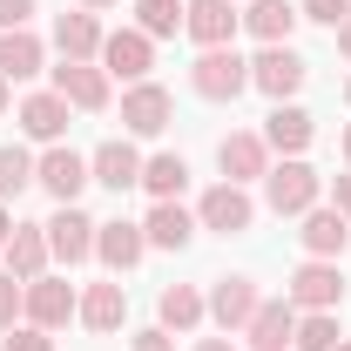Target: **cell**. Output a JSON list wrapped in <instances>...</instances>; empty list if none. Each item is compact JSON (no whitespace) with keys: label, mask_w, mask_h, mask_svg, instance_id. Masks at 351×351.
Segmentation results:
<instances>
[{"label":"cell","mask_w":351,"mask_h":351,"mask_svg":"<svg viewBox=\"0 0 351 351\" xmlns=\"http://www.w3.org/2000/svg\"><path fill=\"white\" fill-rule=\"evenodd\" d=\"M27 182H34V156H27L21 142H7V149H0V203H14Z\"/></svg>","instance_id":"4dcf8cb0"},{"label":"cell","mask_w":351,"mask_h":351,"mask_svg":"<svg viewBox=\"0 0 351 351\" xmlns=\"http://www.w3.org/2000/svg\"><path fill=\"white\" fill-rule=\"evenodd\" d=\"M7 270H14L21 284L47 277V223H14V237H7Z\"/></svg>","instance_id":"ac0fdd59"},{"label":"cell","mask_w":351,"mask_h":351,"mask_svg":"<svg viewBox=\"0 0 351 351\" xmlns=\"http://www.w3.org/2000/svg\"><path fill=\"white\" fill-rule=\"evenodd\" d=\"M304 54H298V47L284 41V47H263L257 61H250V88H263V95H270V101H291V95H298V88H304Z\"/></svg>","instance_id":"277c9868"},{"label":"cell","mask_w":351,"mask_h":351,"mask_svg":"<svg viewBox=\"0 0 351 351\" xmlns=\"http://www.w3.org/2000/svg\"><path fill=\"white\" fill-rule=\"evenodd\" d=\"M243 338L257 351H284L298 338V304H291V298H263V304L250 311V324H243Z\"/></svg>","instance_id":"5bb4252c"},{"label":"cell","mask_w":351,"mask_h":351,"mask_svg":"<svg viewBox=\"0 0 351 351\" xmlns=\"http://www.w3.org/2000/svg\"><path fill=\"white\" fill-rule=\"evenodd\" d=\"M304 21H324V27H345L351 21V0H298Z\"/></svg>","instance_id":"d6a6232c"},{"label":"cell","mask_w":351,"mask_h":351,"mask_svg":"<svg viewBox=\"0 0 351 351\" xmlns=\"http://www.w3.org/2000/svg\"><path fill=\"white\" fill-rule=\"evenodd\" d=\"M189 88H196L203 101H237V95L250 88V61H243L237 47H203L196 68H189Z\"/></svg>","instance_id":"7a4b0ae2"},{"label":"cell","mask_w":351,"mask_h":351,"mask_svg":"<svg viewBox=\"0 0 351 351\" xmlns=\"http://www.w3.org/2000/svg\"><path fill=\"white\" fill-rule=\"evenodd\" d=\"M311 135H317V122H311L298 101H277V108H270V122H263V142H270L277 156H304Z\"/></svg>","instance_id":"2e32d148"},{"label":"cell","mask_w":351,"mask_h":351,"mask_svg":"<svg viewBox=\"0 0 351 351\" xmlns=\"http://www.w3.org/2000/svg\"><path fill=\"white\" fill-rule=\"evenodd\" d=\"M82 317L88 331H122V317H129V291L122 284H88V298H82Z\"/></svg>","instance_id":"603a6c76"},{"label":"cell","mask_w":351,"mask_h":351,"mask_svg":"<svg viewBox=\"0 0 351 351\" xmlns=\"http://www.w3.org/2000/svg\"><path fill=\"white\" fill-rule=\"evenodd\" d=\"M54 95H61L68 108H88V115H95V108H108V75H101L95 61H61V68H54Z\"/></svg>","instance_id":"4fadbf2b"},{"label":"cell","mask_w":351,"mask_h":351,"mask_svg":"<svg viewBox=\"0 0 351 351\" xmlns=\"http://www.w3.org/2000/svg\"><path fill=\"white\" fill-rule=\"evenodd\" d=\"M345 162H351V129H345Z\"/></svg>","instance_id":"7bdbcfd3"},{"label":"cell","mask_w":351,"mask_h":351,"mask_svg":"<svg viewBox=\"0 0 351 351\" xmlns=\"http://www.w3.org/2000/svg\"><path fill=\"white\" fill-rule=\"evenodd\" d=\"M182 14H189V0H135V27H142L149 41L182 34Z\"/></svg>","instance_id":"f1b7e54d"},{"label":"cell","mask_w":351,"mask_h":351,"mask_svg":"<svg viewBox=\"0 0 351 351\" xmlns=\"http://www.w3.org/2000/svg\"><path fill=\"white\" fill-rule=\"evenodd\" d=\"M237 27H243L237 0H189V14H182V34H189L196 47H230Z\"/></svg>","instance_id":"ba28073f"},{"label":"cell","mask_w":351,"mask_h":351,"mask_svg":"<svg viewBox=\"0 0 351 351\" xmlns=\"http://www.w3.org/2000/svg\"><path fill=\"white\" fill-rule=\"evenodd\" d=\"M142 189H149L156 203H176V196L189 189V162H182V156H149V162H142Z\"/></svg>","instance_id":"83f0119b"},{"label":"cell","mask_w":351,"mask_h":351,"mask_svg":"<svg viewBox=\"0 0 351 351\" xmlns=\"http://www.w3.org/2000/svg\"><path fill=\"white\" fill-rule=\"evenodd\" d=\"M142 250H149L142 223H101V230H95V257L108 263L115 277H122V270H135V263H142Z\"/></svg>","instance_id":"e0dca14e"},{"label":"cell","mask_w":351,"mask_h":351,"mask_svg":"<svg viewBox=\"0 0 351 351\" xmlns=\"http://www.w3.org/2000/svg\"><path fill=\"white\" fill-rule=\"evenodd\" d=\"M0 351H54V338L27 324V331H7V338H0Z\"/></svg>","instance_id":"836d02e7"},{"label":"cell","mask_w":351,"mask_h":351,"mask_svg":"<svg viewBox=\"0 0 351 351\" xmlns=\"http://www.w3.org/2000/svg\"><path fill=\"white\" fill-rule=\"evenodd\" d=\"M196 223H203V230H217V237H237V230H250V223H257V203H250V189H243V182H217V189H203Z\"/></svg>","instance_id":"3957f363"},{"label":"cell","mask_w":351,"mask_h":351,"mask_svg":"<svg viewBox=\"0 0 351 351\" xmlns=\"http://www.w3.org/2000/svg\"><path fill=\"white\" fill-rule=\"evenodd\" d=\"M101 75H122V82H142L149 75V61H156V41L142 34V27H122V34H108L101 41Z\"/></svg>","instance_id":"8fae6325"},{"label":"cell","mask_w":351,"mask_h":351,"mask_svg":"<svg viewBox=\"0 0 351 351\" xmlns=\"http://www.w3.org/2000/svg\"><path fill=\"white\" fill-rule=\"evenodd\" d=\"M41 61H47V47L27 34V27H7L0 34V75L7 82H27V75H41Z\"/></svg>","instance_id":"d4e9b609"},{"label":"cell","mask_w":351,"mask_h":351,"mask_svg":"<svg viewBox=\"0 0 351 351\" xmlns=\"http://www.w3.org/2000/svg\"><path fill=\"white\" fill-rule=\"evenodd\" d=\"M331 210L351 223V176H338V182H331Z\"/></svg>","instance_id":"8d00e7d4"},{"label":"cell","mask_w":351,"mask_h":351,"mask_svg":"<svg viewBox=\"0 0 351 351\" xmlns=\"http://www.w3.org/2000/svg\"><path fill=\"white\" fill-rule=\"evenodd\" d=\"M7 88H14V82H7V75H0V115H7Z\"/></svg>","instance_id":"b9f144b4"},{"label":"cell","mask_w":351,"mask_h":351,"mask_svg":"<svg viewBox=\"0 0 351 351\" xmlns=\"http://www.w3.org/2000/svg\"><path fill=\"white\" fill-rule=\"evenodd\" d=\"M257 304H263V298H257V284H250V277H223L217 291H210V317H217L230 338L250 324V311H257Z\"/></svg>","instance_id":"d6986e66"},{"label":"cell","mask_w":351,"mask_h":351,"mask_svg":"<svg viewBox=\"0 0 351 351\" xmlns=\"http://www.w3.org/2000/svg\"><path fill=\"white\" fill-rule=\"evenodd\" d=\"M196 351H237V345H230V331H223V338H203Z\"/></svg>","instance_id":"74e56055"},{"label":"cell","mask_w":351,"mask_h":351,"mask_svg":"<svg viewBox=\"0 0 351 351\" xmlns=\"http://www.w3.org/2000/svg\"><path fill=\"white\" fill-rule=\"evenodd\" d=\"M317 196H324V176L311 169L304 156H284V162L263 169V203L277 217H304V210H317Z\"/></svg>","instance_id":"6da1fadb"},{"label":"cell","mask_w":351,"mask_h":351,"mask_svg":"<svg viewBox=\"0 0 351 351\" xmlns=\"http://www.w3.org/2000/svg\"><path fill=\"white\" fill-rule=\"evenodd\" d=\"M34 7H41V0H0V34H7V27H27Z\"/></svg>","instance_id":"e575fe53"},{"label":"cell","mask_w":351,"mask_h":351,"mask_svg":"<svg viewBox=\"0 0 351 351\" xmlns=\"http://www.w3.org/2000/svg\"><path fill=\"white\" fill-rule=\"evenodd\" d=\"M14 317H27V284L14 270H0V331H14Z\"/></svg>","instance_id":"1f68e13d"},{"label":"cell","mask_w":351,"mask_h":351,"mask_svg":"<svg viewBox=\"0 0 351 351\" xmlns=\"http://www.w3.org/2000/svg\"><path fill=\"white\" fill-rule=\"evenodd\" d=\"M88 176H95L101 189H115V196L135 189V182H142V156H135V142H101V149L88 156Z\"/></svg>","instance_id":"9a60e30c"},{"label":"cell","mask_w":351,"mask_h":351,"mask_svg":"<svg viewBox=\"0 0 351 351\" xmlns=\"http://www.w3.org/2000/svg\"><path fill=\"white\" fill-rule=\"evenodd\" d=\"M338 298H345V277L331 257H311L291 270V304L298 311H338Z\"/></svg>","instance_id":"8992f818"},{"label":"cell","mask_w":351,"mask_h":351,"mask_svg":"<svg viewBox=\"0 0 351 351\" xmlns=\"http://www.w3.org/2000/svg\"><path fill=\"white\" fill-rule=\"evenodd\" d=\"M101 41H108V34H101V21H95L88 7L54 21V47H61V61H95V54H101Z\"/></svg>","instance_id":"ffe728a7"},{"label":"cell","mask_w":351,"mask_h":351,"mask_svg":"<svg viewBox=\"0 0 351 351\" xmlns=\"http://www.w3.org/2000/svg\"><path fill=\"white\" fill-rule=\"evenodd\" d=\"M291 345L298 351H338V311H304Z\"/></svg>","instance_id":"f546056e"},{"label":"cell","mask_w":351,"mask_h":351,"mask_svg":"<svg viewBox=\"0 0 351 351\" xmlns=\"http://www.w3.org/2000/svg\"><path fill=\"white\" fill-rule=\"evenodd\" d=\"M169 115H176V101H169V88H156V82H135L122 95V129L129 135H162Z\"/></svg>","instance_id":"7c38bea8"},{"label":"cell","mask_w":351,"mask_h":351,"mask_svg":"<svg viewBox=\"0 0 351 351\" xmlns=\"http://www.w3.org/2000/svg\"><path fill=\"white\" fill-rule=\"evenodd\" d=\"M338 54H345V61H351V21H345V27H338Z\"/></svg>","instance_id":"ab89813d"},{"label":"cell","mask_w":351,"mask_h":351,"mask_svg":"<svg viewBox=\"0 0 351 351\" xmlns=\"http://www.w3.org/2000/svg\"><path fill=\"white\" fill-rule=\"evenodd\" d=\"M217 169H223V182H263V169H270V142L250 135V129L223 135V142H217Z\"/></svg>","instance_id":"30bf717a"},{"label":"cell","mask_w":351,"mask_h":351,"mask_svg":"<svg viewBox=\"0 0 351 351\" xmlns=\"http://www.w3.org/2000/svg\"><path fill=\"white\" fill-rule=\"evenodd\" d=\"M34 182H41L54 203H75V196H82L95 176H88V156H75L68 142H47V156L34 162Z\"/></svg>","instance_id":"5b68a950"},{"label":"cell","mask_w":351,"mask_h":351,"mask_svg":"<svg viewBox=\"0 0 351 351\" xmlns=\"http://www.w3.org/2000/svg\"><path fill=\"white\" fill-rule=\"evenodd\" d=\"M95 230H101L95 217H82L75 203H61V210L47 217V257H61V263H88V257H95Z\"/></svg>","instance_id":"52a82bcc"},{"label":"cell","mask_w":351,"mask_h":351,"mask_svg":"<svg viewBox=\"0 0 351 351\" xmlns=\"http://www.w3.org/2000/svg\"><path fill=\"white\" fill-rule=\"evenodd\" d=\"M129 351H176V338L156 324V331H135V345H129Z\"/></svg>","instance_id":"d590c367"},{"label":"cell","mask_w":351,"mask_h":351,"mask_svg":"<svg viewBox=\"0 0 351 351\" xmlns=\"http://www.w3.org/2000/svg\"><path fill=\"white\" fill-rule=\"evenodd\" d=\"M345 101H351V82H345Z\"/></svg>","instance_id":"f6af8a7d"},{"label":"cell","mask_w":351,"mask_h":351,"mask_svg":"<svg viewBox=\"0 0 351 351\" xmlns=\"http://www.w3.org/2000/svg\"><path fill=\"white\" fill-rule=\"evenodd\" d=\"M75 311H82V298H75L68 277H34V284H27V324H34V331H61Z\"/></svg>","instance_id":"9c48e42d"},{"label":"cell","mask_w":351,"mask_h":351,"mask_svg":"<svg viewBox=\"0 0 351 351\" xmlns=\"http://www.w3.org/2000/svg\"><path fill=\"white\" fill-rule=\"evenodd\" d=\"M298 21H304V14H298L291 0H250V14H243V27H250V34H257L263 47H284Z\"/></svg>","instance_id":"7402d4cb"},{"label":"cell","mask_w":351,"mask_h":351,"mask_svg":"<svg viewBox=\"0 0 351 351\" xmlns=\"http://www.w3.org/2000/svg\"><path fill=\"white\" fill-rule=\"evenodd\" d=\"M338 351H351V338H338Z\"/></svg>","instance_id":"ee69618b"},{"label":"cell","mask_w":351,"mask_h":351,"mask_svg":"<svg viewBox=\"0 0 351 351\" xmlns=\"http://www.w3.org/2000/svg\"><path fill=\"white\" fill-rule=\"evenodd\" d=\"M142 237H149V250H182V243L196 237V217H189L182 203H156L149 223H142Z\"/></svg>","instance_id":"cb8c5ba5"},{"label":"cell","mask_w":351,"mask_h":351,"mask_svg":"<svg viewBox=\"0 0 351 351\" xmlns=\"http://www.w3.org/2000/svg\"><path fill=\"white\" fill-rule=\"evenodd\" d=\"M7 237H14V217H7V203H0V250H7Z\"/></svg>","instance_id":"f35d334b"},{"label":"cell","mask_w":351,"mask_h":351,"mask_svg":"<svg viewBox=\"0 0 351 351\" xmlns=\"http://www.w3.org/2000/svg\"><path fill=\"white\" fill-rule=\"evenodd\" d=\"M156 311H162V331H196V324L210 317V298H203L196 284H169Z\"/></svg>","instance_id":"4316f807"},{"label":"cell","mask_w":351,"mask_h":351,"mask_svg":"<svg viewBox=\"0 0 351 351\" xmlns=\"http://www.w3.org/2000/svg\"><path fill=\"white\" fill-rule=\"evenodd\" d=\"M298 237H304V250L311 257H345V243H351V223L338 217V210H304V230H298Z\"/></svg>","instance_id":"44dd1931"},{"label":"cell","mask_w":351,"mask_h":351,"mask_svg":"<svg viewBox=\"0 0 351 351\" xmlns=\"http://www.w3.org/2000/svg\"><path fill=\"white\" fill-rule=\"evenodd\" d=\"M21 129L34 135V142H61V129H68V101L47 88V95H27L21 101Z\"/></svg>","instance_id":"484cf974"},{"label":"cell","mask_w":351,"mask_h":351,"mask_svg":"<svg viewBox=\"0 0 351 351\" xmlns=\"http://www.w3.org/2000/svg\"><path fill=\"white\" fill-rule=\"evenodd\" d=\"M82 7H88V14H101V7H115V0H82Z\"/></svg>","instance_id":"60d3db41"}]
</instances>
